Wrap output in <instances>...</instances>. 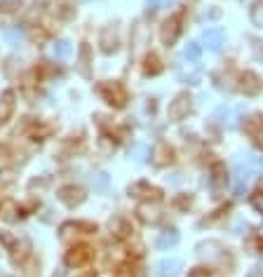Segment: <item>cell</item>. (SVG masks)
Wrapping results in <instances>:
<instances>
[{"instance_id":"cell-24","label":"cell","mask_w":263,"mask_h":277,"mask_svg":"<svg viewBox=\"0 0 263 277\" xmlns=\"http://www.w3.org/2000/svg\"><path fill=\"white\" fill-rule=\"evenodd\" d=\"M200 54H202V47H200L197 42H188V45L183 47V52H181V57L188 61V64L197 61V59H200Z\"/></svg>"},{"instance_id":"cell-31","label":"cell","mask_w":263,"mask_h":277,"mask_svg":"<svg viewBox=\"0 0 263 277\" xmlns=\"http://www.w3.org/2000/svg\"><path fill=\"white\" fill-rule=\"evenodd\" d=\"M146 71H148V73H157V71H160V61H157V57H150V59L146 61Z\"/></svg>"},{"instance_id":"cell-38","label":"cell","mask_w":263,"mask_h":277,"mask_svg":"<svg viewBox=\"0 0 263 277\" xmlns=\"http://www.w3.org/2000/svg\"><path fill=\"white\" fill-rule=\"evenodd\" d=\"M80 277H94V270H89V272H85V275H80Z\"/></svg>"},{"instance_id":"cell-14","label":"cell","mask_w":263,"mask_h":277,"mask_svg":"<svg viewBox=\"0 0 263 277\" xmlns=\"http://www.w3.org/2000/svg\"><path fill=\"white\" fill-rule=\"evenodd\" d=\"M108 228H111V233H113V235H118V237L132 235V226H129L127 218H122V216H113V218H111Z\"/></svg>"},{"instance_id":"cell-7","label":"cell","mask_w":263,"mask_h":277,"mask_svg":"<svg viewBox=\"0 0 263 277\" xmlns=\"http://www.w3.org/2000/svg\"><path fill=\"white\" fill-rule=\"evenodd\" d=\"M139 216H141V221L146 223H157L162 218V207L157 202H143L141 207H139Z\"/></svg>"},{"instance_id":"cell-22","label":"cell","mask_w":263,"mask_h":277,"mask_svg":"<svg viewBox=\"0 0 263 277\" xmlns=\"http://www.w3.org/2000/svg\"><path fill=\"white\" fill-rule=\"evenodd\" d=\"M71 54H73V45L68 40H59L54 45V57H57V59L66 61V59H71Z\"/></svg>"},{"instance_id":"cell-25","label":"cell","mask_w":263,"mask_h":277,"mask_svg":"<svg viewBox=\"0 0 263 277\" xmlns=\"http://www.w3.org/2000/svg\"><path fill=\"white\" fill-rule=\"evenodd\" d=\"M148 155H150V148L146 146V143H136V146L129 148V157H134L136 162H143Z\"/></svg>"},{"instance_id":"cell-20","label":"cell","mask_w":263,"mask_h":277,"mask_svg":"<svg viewBox=\"0 0 263 277\" xmlns=\"http://www.w3.org/2000/svg\"><path fill=\"white\" fill-rule=\"evenodd\" d=\"M223 164H216L214 167V179H212V188H214L216 195H221V190L226 188V176H223Z\"/></svg>"},{"instance_id":"cell-19","label":"cell","mask_w":263,"mask_h":277,"mask_svg":"<svg viewBox=\"0 0 263 277\" xmlns=\"http://www.w3.org/2000/svg\"><path fill=\"white\" fill-rule=\"evenodd\" d=\"M92 188L96 190V193H106L108 188H111V179H108V174H103V172H96V174H92Z\"/></svg>"},{"instance_id":"cell-32","label":"cell","mask_w":263,"mask_h":277,"mask_svg":"<svg viewBox=\"0 0 263 277\" xmlns=\"http://www.w3.org/2000/svg\"><path fill=\"white\" fill-rule=\"evenodd\" d=\"M244 190H247V186H244L242 181H235V197H242Z\"/></svg>"},{"instance_id":"cell-23","label":"cell","mask_w":263,"mask_h":277,"mask_svg":"<svg viewBox=\"0 0 263 277\" xmlns=\"http://www.w3.org/2000/svg\"><path fill=\"white\" fill-rule=\"evenodd\" d=\"M153 155H155V164H167L172 160V148H169L167 143H157Z\"/></svg>"},{"instance_id":"cell-35","label":"cell","mask_w":263,"mask_h":277,"mask_svg":"<svg viewBox=\"0 0 263 277\" xmlns=\"http://www.w3.org/2000/svg\"><path fill=\"white\" fill-rule=\"evenodd\" d=\"M254 136H256V143H258V146H261V148H263V127L258 129V132H256V134H254Z\"/></svg>"},{"instance_id":"cell-18","label":"cell","mask_w":263,"mask_h":277,"mask_svg":"<svg viewBox=\"0 0 263 277\" xmlns=\"http://www.w3.org/2000/svg\"><path fill=\"white\" fill-rule=\"evenodd\" d=\"M219 249H221L219 242H202L200 247H197V256L214 261V258H219Z\"/></svg>"},{"instance_id":"cell-26","label":"cell","mask_w":263,"mask_h":277,"mask_svg":"<svg viewBox=\"0 0 263 277\" xmlns=\"http://www.w3.org/2000/svg\"><path fill=\"white\" fill-rule=\"evenodd\" d=\"M249 19H251V24H254V26H261L263 28V0H258V3H254V5H251Z\"/></svg>"},{"instance_id":"cell-3","label":"cell","mask_w":263,"mask_h":277,"mask_svg":"<svg viewBox=\"0 0 263 277\" xmlns=\"http://www.w3.org/2000/svg\"><path fill=\"white\" fill-rule=\"evenodd\" d=\"M261 87H263V82L256 73L247 71V73L240 75V89L244 92V96H256L261 92Z\"/></svg>"},{"instance_id":"cell-34","label":"cell","mask_w":263,"mask_h":277,"mask_svg":"<svg viewBox=\"0 0 263 277\" xmlns=\"http://www.w3.org/2000/svg\"><path fill=\"white\" fill-rule=\"evenodd\" d=\"M148 5H153V7H162V5H169V0H148Z\"/></svg>"},{"instance_id":"cell-29","label":"cell","mask_w":263,"mask_h":277,"mask_svg":"<svg viewBox=\"0 0 263 277\" xmlns=\"http://www.w3.org/2000/svg\"><path fill=\"white\" fill-rule=\"evenodd\" d=\"M3 35H5V40L10 42V45H17V42H19V38H21L19 28H7V31H3Z\"/></svg>"},{"instance_id":"cell-27","label":"cell","mask_w":263,"mask_h":277,"mask_svg":"<svg viewBox=\"0 0 263 277\" xmlns=\"http://www.w3.org/2000/svg\"><path fill=\"white\" fill-rule=\"evenodd\" d=\"M17 204L14 202H3L0 204V216L5 218V221H14V218H17Z\"/></svg>"},{"instance_id":"cell-16","label":"cell","mask_w":263,"mask_h":277,"mask_svg":"<svg viewBox=\"0 0 263 277\" xmlns=\"http://www.w3.org/2000/svg\"><path fill=\"white\" fill-rule=\"evenodd\" d=\"M176 242H179V233H176V230H165V233L157 235L155 247L157 249H169V247H174Z\"/></svg>"},{"instance_id":"cell-30","label":"cell","mask_w":263,"mask_h":277,"mask_svg":"<svg viewBox=\"0 0 263 277\" xmlns=\"http://www.w3.org/2000/svg\"><path fill=\"white\" fill-rule=\"evenodd\" d=\"M21 0H0V12H14V7H19Z\"/></svg>"},{"instance_id":"cell-6","label":"cell","mask_w":263,"mask_h":277,"mask_svg":"<svg viewBox=\"0 0 263 277\" xmlns=\"http://www.w3.org/2000/svg\"><path fill=\"white\" fill-rule=\"evenodd\" d=\"M99 47H101L103 54H113L115 49H118V33H115V28H103L101 35H99Z\"/></svg>"},{"instance_id":"cell-1","label":"cell","mask_w":263,"mask_h":277,"mask_svg":"<svg viewBox=\"0 0 263 277\" xmlns=\"http://www.w3.org/2000/svg\"><path fill=\"white\" fill-rule=\"evenodd\" d=\"M99 94H101L108 103L118 106V108H122V106L127 103V92L122 89L120 82H101V85H99Z\"/></svg>"},{"instance_id":"cell-5","label":"cell","mask_w":263,"mask_h":277,"mask_svg":"<svg viewBox=\"0 0 263 277\" xmlns=\"http://www.w3.org/2000/svg\"><path fill=\"white\" fill-rule=\"evenodd\" d=\"M59 200L64 204H68V207H78L85 200V190L80 186H64L59 190Z\"/></svg>"},{"instance_id":"cell-39","label":"cell","mask_w":263,"mask_h":277,"mask_svg":"<svg viewBox=\"0 0 263 277\" xmlns=\"http://www.w3.org/2000/svg\"><path fill=\"white\" fill-rule=\"evenodd\" d=\"M258 193L263 195V179H261V183H258Z\"/></svg>"},{"instance_id":"cell-17","label":"cell","mask_w":263,"mask_h":277,"mask_svg":"<svg viewBox=\"0 0 263 277\" xmlns=\"http://www.w3.org/2000/svg\"><path fill=\"white\" fill-rule=\"evenodd\" d=\"M129 195H134V197H157L160 193H157L153 186H148V183L139 181V183H134V186L129 188Z\"/></svg>"},{"instance_id":"cell-13","label":"cell","mask_w":263,"mask_h":277,"mask_svg":"<svg viewBox=\"0 0 263 277\" xmlns=\"http://www.w3.org/2000/svg\"><path fill=\"white\" fill-rule=\"evenodd\" d=\"M14 113V92H3L0 96V125H5Z\"/></svg>"},{"instance_id":"cell-33","label":"cell","mask_w":263,"mask_h":277,"mask_svg":"<svg viewBox=\"0 0 263 277\" xmlns=\"http://www.w3.org/2000/svg\"><path fill=\"white\" fill-rule=\"evenodd\" d=\"M35 272H38L35 263H28V265H26V277H35Z\"/></svg>"},{"instance_id":"cell-10","label":"cell","mask_w":263,"mask_h":277,"mask_svg":"<svg viewBox=\"0 0 263 277\" xmlns=\"http://www.w3.org/2000/svg\"><path fill=\"white\" fill-rule=\"evenodd\" d=\"M237 115H240V108L237 106H221L216 110V118L221 120V125H226L228 129L237 127Z\"/></svg>"},{"instance_id":"cell-9","label":"cell","mask_w":263,"mask_h":277,"mask_svg":"<svg viewBox=\"0 0 263 277\" xmlns=\"http://www.w3.org/2000/svg\"><path fill=\"white\" fill-rule=\"evenodd\" d=\"M202 40L204 45L212 49V52H219V49L223 47V40H226V35H223L221 28H207L202 35Z\"/></svg>"},{"instance_id":"cell-36","label":"cell","mask_w":263,"mask_h":277,"mask_svg":"<svg viewBox=\"0 0 263 277\" xmlns=\"http://www.w3.org/2000/svg\"><path fill=\"white\" fill-rule=\"evenodd\" d=\"M263 275V268H254V270H251V275L249 277H261Z\"/></svg>"},{"instance_id":"cell-28","label":"cell","mask_w":263,"mask_h":277,"mask_svg":"<svg viewBox=\"0 0 263 277\" xmlns=\"http://www.w3.org/2000/svg\"><path fill=\"white\" fill-rule=\"evenodd\" d=\"M261 127H263V120L258 115H254V118H249V120L244 122V132H249V134H256Z\"/></svg>"},{"instance_id":"cell-37","label":"cell","mask_w":263,"mask_h":277,"mask_svg":"<svg viewBox=\"0 0 263 277\" xmlns=\"http://www.w3.org/2000/svg\"><path fill=\"white\" fill-rule=\"evenodd\" d=\"M176 204H179V207H188V204H190V197H188V200H186V197H181V200H179Z\"/></svg>"},{"instance_id":"cell-21","label":"cell","mask_w":263,"mask_h":277,"mask_svg":"<svg viewBox=\"0 0 263 277\" xmlns=\"http://www.w3.org/2000/svg\"><path fill=\"white\" fill-rule=\"evenodd\" d=\"M176 78H179V82H186V85H197L200 82V68L193 66L188 71H179Z\"/></svg>"},{"instance_id":"cell-4","label":"cell","mask_w":263,"mask_h":277,"mask_svg":"<svg viewBox=\"0 0 263 277\" xmlns=\"http://www.w3.org/2000/svg\"><path fill=\"white\" fill-rule=\"evenodd\" d=\"M92 258V249L89 247H85V244H78V247H73V249L66 254V265H71V268H78V265H85Z\"/></svg>"},{"instance_id":"cell-12","label":"cell","mask_w":263,"mask_h":277,"mask_svg":"<svg viewBox=\"0 0 263 277\" xmlns=\"http://www.w3.org/2000/svg\"><path fill=\"white\" fill-rule=\"evenodd\" d=\"M80 230H87V233H94V226L92 223H64L61 226V240H71L73 235H80Z\"/></svg>"},{"instance_id":"cell-40","label":"cell","mask_w":263,"mask_h":277,"mask_svg":"<svg viewBox=\"0 0 263 277\" xmlns=\"http://www.w3.org/2000/svg\"><path fill=\"white\" fill-rule=\"evenodd\" d=\"M54 277H64V275H61V272H57V275H54Z\"/></svg>"},{"instance_id":"cell-11","label":"cell","mask_w":263,"mask_h":277,"mask_svg":"<svg viewBox=\"0 0 263 277\" xmlns=\"http://www.w3.org/2000/svg\"><path fill=\"white\" fill-rule=\"evenodd\" d=\"M160 38H162L165 45H172V42L179 38V19H176V17H172V19H167L165 24H162Z\"/></svg>"},{"instance_id":"cell-8","label":"cell","mask_w":263,"mask_h":277,"mask_svg":"<svg viewBox=\"0 0 263 277\" xmlns=\"http://www.w3.org/2000/svg\"><path fill=\"white\" fill-rule=\"evenodd\" d=\"M78 71L85 78L92 75V49H89V45H80V49H78Z\"/></svg>"},{"instance_id":"cell-2","label":"cell","mask_w":263,"mask_h":277,"mask_svg":"<svg viewBox=\"0 0 263 277\" xmlns=\"http://www.w3.org/2000/svg\"><path fill=\"white\" fill-rule=\"evenodd\" d=\"M190 106H193V99H190L188 94H179L174 101L169 103V108H167L169 120H183V118L188 115Z\"/></svg>"},{"instance_id":"cell-15","label":"cell","mask_w":263,"mask_h":277,"mask_svg":"<svg viewBox=\"0 0 263 277\" xmlns=\"http://www.w3.org/2000/svg\"><path fill=\"white\" fill-rule=\"evenodd\" d=\"M183 263H181V258H165L160 263V275L165 277H176L179 272H181Z\"/></svg>"}]
</instances>
